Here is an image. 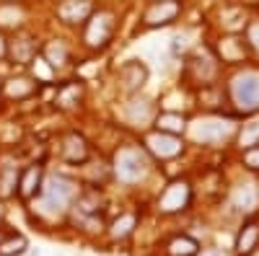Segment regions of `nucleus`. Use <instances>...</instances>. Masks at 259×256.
Returning <instances> with one entry per match:
<instances>
[{
  "instance_id": "8",
  "label": "nucleus",
  "mask_w": 259,
  "mask_h": 256,
  "mask_svg": "<svg viewBox=\"0 0 259 256\" xmlns=\"http://www.w3.org/2000/svg\"><path fill=\"white\" fill-rule=\"evenodd\" d=\"M145 145H148V150L153 153L156 158H161V161H171V158L182 156V150H184V142L177 135H166V132L148 135L145 137Z\"/></svg>"
},
{
  "instance_id": "16",
  "label": "nucleus",
  "mask_w": 259,
  "mask_h": 256,
  "mask_svg": "<svg viewBox=\"0 0 259 256\" xmlns=\"http://www.w3.org/2000/svg\"><path fill=\"white\" fill-rule=\"evenodd\" d=\"M194 140H202V142H215V140H223L228 135V124L226 122H200L194 127Z\"/></svg>"
},
{
  "instance_id": "17",
  "label": "nucleus",
  "mask_w": 259,
  "mask_h": 256,
  "mask_svg": "<svg viewBox=\"0 0 259 256\" xmlns=\"http://www.w3.org/2000/svg\"><path fill=\"white\" fill-rule=\"evenodd\" d=\"M145 78H148V70L140 65V62H127V65L122 68V83H124L127 91H138L145 83Z\"/></svg>"
},
{
  "instance_id": "29",
  "label": "nucleus",
  "mask_w": 259,
  "mask_h": 256,
  "mask_svg": "<svg viewBox=\"0 0 259 256\" xmlns=\"http://www.w3.org/2000/svg\"><path fill=\"white\" fill-rule=\"evenodd\" d=\"M205 256H228L226 251H221V248H212V251H207Z\"/></svg>"
},
{
  "instance_id": "13",
  "label": "nucleus",
  "mask_w": 259,
  "mask_h": 256,
  "mask_svg": "<svg viewBox=\"0 0 259 256\" xmlns=\"http://www.w3.org/2000/svg\"><path fill=\"white\" fill-rule=\"evenodd\" d=\"M179 16V3L177 0H161V3L150 6V11L145 13V26H161L168 24Z\"/></svg>"
},
{
  "instance_id": "32",
  "label": "nucleus",
  "mask_w": 259,
  "mask_h": 256,
  "mask_svg": "<svg viewBox=\"0 0 259 256\" xmlns=\"http://www.w3.org/2000/svg\"><path fill=\"white\" fill-rule=\"evenodd\" d=\"M0 3H18V0H0Z\"/></svg>"
},
{
  "instance_id": "27",
  "label": "nucleus",
  "mask_w": 259,
  "mask_h": 256,
  "mask_svg": "<svg viewBox=\"0 0 259 256\" xmlns=\"http://www.w3.org/2000/svg\"><path fill=\"white\" fill-rule=\"evenodd\" d=\"M249 41H251V47L259 52V24H254V26L249 29Z\"/></svg>"
},
{
  "instance_id": "30",
  "label": "nucleus",
  "mask_w": 259,
  "mask_h": 256,
  "mask_svg": "<svg viewBox=\"0 0 259 256\" xmlns=\"http://www.w3.org/2000/svg\"><path fill=\"white\" fill-rule=\"evenodd\" d=\"M6 236H8V230H6V228H0V241H3Z\"/></svg>"
},
{
  "instance_id": "25",
  "label": "nucleus",
  "mask_w": 259,
  "mask_h": 256,
  "mask_svg": "<svg viewBox=\"0 0 259 256\" xmlns=\"http://www.w3.org/2000/svg\"><path fill=\"white\" fill-rule=\"evenodd\" d=\"M239 145L244 147H254V145H259V119H254V122H249V124H244V130L239 132Z\"/></svg>"
},
{
  "instance_id": "20",
  "label": "nucleus",
  "mask_w": 259,
  "mask_h": 256,
  "mask_svg": "<svg viewBox=\"0 0 259 256\" xmlns=\"http://www.w3.org/2000/svg\"><path fill=\"white\" fill-rule=\"evenodd\" d=\"M138 225V212H122L112 223V238H127Z\"/></svg>"
},
{
  "instance_id": "3",
  "label": "nucleus",
  "mask_w": 259,
  "mask_h": 256,
  "mask_svg": "<svg viewBox=\"0 0 259 256\" xmlns=\"http://www.w3.org/2000/svg\"><path fill=\"white\" fill-rule=\"evenodd\" d=\"M231 96L241 112H256L259 109V75L244 73L239 78H233Z\"/></svg>"
},
{
  "instance_id": "1",
  "label": "nucleus",
  "mask_w": 259,
  "mask_h": 256,
  "mask_svg": "<svg viewBox=\"0 0 259 256\" xmlns=\"http://www.w3.org/2000/svg\"><path fill=\"white\" fill-rule=\"evenodd\" d=\"M78 194V184L68 176H50L45 184H41L39 191V210L50 218H60L68 212V207L73 204Z\"/></svg>"
},
{
  "instance_id": "31",
  "label": "nucleus",
  "mask_w": 259,
  "mask_h": 256,
  "mask_svg": "<svg viewBox=\"0 0 259 256\" xmlns=\"http://www.w3.org/2000/svg\"><path fill=\"white\" fill-rule=\"evenodd\" d=\"M249 256H259V246H256V248H254V251H251Z\"/></svg>"
},
{
  "instance_id": "11",
  "label": "nucleus",
  "mask_w": 259,
  "mask_h": 256,
  "mask_svg": "<svg viewBox=\"0 0 259 256\" xmlns=\"http://www.w3.org/2000/svg\"><path fill=\"white\" fill-rule=\"evenodd\" d=\"M18 174H21V168L16 161L6 158V161H0V199H11L16 197V191H18Z\"/></svg>"
},
{
  "instance_id": "22",
  "label": "nucleus",
  "mask_w": 259,
  "mask_h": 256,
  "mask_svg": "<svg viewBox=\"0 0 259 256\" xmlns=\"http://www.w3.org/2000/svg\"><path fill=\"white\" fill-rule=\"evenodd\" d=\"M78 101H80V85H75V83L62 85V88L57 91V98H55V104L60 106V109H73Z\"/></svg>"
},
{
  "instance_id": "15",
  "label": "nucleus",
  "mask_w": 259,
  "mask_h": 256,
  "mask_svg": "<svg viewBox=\"0 0 259 256\" xmlns=\"http://www.w3.org/2000/svg\"><path fill=\"white\" fill-rule=\"evenodd\" d=\"M256 246H259V223H256V220H249V223L239 230V236H236V253L249 256Z\"/></svg>"
},
{
  "instance_id": "10",
  "label": "nucleus",
  "mask_w": 259,
  "mask_h": 256,
  "mask_svg": "<svg viewBox=\"0 0 259 256\" xmlns=\"http://www.w3.org/2000/svg\"><path fill=\"white\" fill-rule=\"evenodd\" d=\"M36 91H39V80L29 78V75H16V78H8L3 83V96L11 101H26Z\"/></svg>"
},
{
  "instance_id": "7",
  "label": "nucleus",
  "mask_w": 259,
  "mask_h": 256,
  "mask_svg": "<svg viewBox=\"0 0 259 256\" xmlns=\"http://www.w3.org/2000/svg\"><path fill=\"white\" fill-rule=\"evenodd\" d=\"M41 184H45V166H41V163H31V166H26L18 174V191H16V194L21 199L31 202V199L39 197Z\"/></svg>"
},
{
  "instance_id": "21",
  "label": "nucleus",
  "mask_w": 259,
  "mask_h": 256,
  "mask_svg": "<svg viewBox=\"0 0 259 256\" xmlns=\"http://www.w3.org/2000/svg\"><path fill=\"white\" fill-rule=\"evenodd\" d=\"M156 127H158V132H166V135H182L187 122L182 114H161L156 119Z\"/></svg>"
},
{
  "instance_id": "24",
  "label": "nucleus",
  "mask_w": 259,
  "mask_h": 256,
  "mask_svg": "<svg viewBox=\"0 0 259 256\" xmlns=\"http://www.w3.org/2000/svg\"><path fill=\"white\" fill-rule=\"evenodd\" d=\"M221 55H223L226 62L241 60V57H244V41H239V39H226V41H221Z\"/></svg>"
},
{
  "instance_id": "18",
  "label": "nucleus",
  "mask_w": 259,
  "mask_h": 256,
  "mask_svg": "<svg viewBox=\"0 0 259 256\" xmlns=\"http://www.w3.org/2000/svg\"><path fill=\"white\" fill-rule=\"evenodd\" d=\"M29 248V241L26 236L21 233H8V236L0 241V256H24Z\"/></svg>"
},
{
  "instance_id": "6",
  "label": "nucleus",
  "mask_w": 259,
  "mask_h": 256,
  "mask_svg": "<svg viewBox=\"0 0 259 256\" xmlns=\"http://www.w3.org/2000/svg\"><path fill=\"white\" fill-rule=\"evenodd\" d=\"M39 55V44L31 34H16L13 39H8V49L6 57L13 65H31Z\"/></svg>"
},
{
  "instance_id": "26",
  "label": "nucleus",
  "mask_w": 259,
  "mask_h": 256,
  "mask_svg": "<svg viewBox=\"0 0 259 256\" xmlns=\"http://www.w3.org/2000/svg\"><path fill=\"white\" fill-rule=\"evenodd\" d=\"M244 163H246L251 171H259V145L246 147V153H244Z\"/></svg>"
},
{
  "instance_id": "2",
  "label": "nucleus",
  "mask_w": 259,
  "mask_h": 256,
  "mask_svg": "<svg viewBox=\"0 0 259 256\" xmlns=\"http://www.w3.org/2000/svg\"><path fill=\"white\" fill-rule=\"evenodd\" d=\"M192 202V186L184 179H174L158 197V212L161 215H174V212L187 210Z\"/></svg>"
},
{
  "instance_id": "14",
  "label": "nucleus",
  "mask_w": 259,
  "mask_h": 256,
  "mask_svg": "<svg viewBox=\"0 0 259 256\" xmlns=\"http://www.w3.org/2000/svg\"><path fill=\"white\" fill-rule=\"evenodd\" d=\"M41 62H47L50 68H65L70 62V49L65 41H50V44L41 47Z\"/></svg>"
},
{
  "instance_id": "12",
  "label": "nucleus",
  "mask_w": 259,
  "mask_h": 256,
  "mask_svg": "<svg viewBox=\"0 0 259 256\" xmlns=\"http://www.w3.org/2000/svg\"><path fill=\"white\" fill-rule=\"evenodd\" d=\"M91 13H94L91 0H65V3L57 8V16L65 21V24H83Z\"/></svg>"
},
{
  "instance_id": "4",
  "label": "nucleus",
  "mask_w": 259,
  "mask_h": 256,
  "mask_svg": "<svg viewBox=\"0 0 259 256\" xmlns=\"http://www.w3.org/2000/svg\"><path fill=\"white\" fill-rule=\"evenodd\" d=\"M112 31H114V16L109 11H99V13H91L89 18H85V44L99 49L104 47L106 41L112 39Z\"/></svg>"
},
{
  "instance_id": "23",
  "label": "nucleus",
  "mask_w": 259,
  "mask_h": 256,
  "mask_svg": "<svg viewBox=\"0 0 259 256\" xmlns=\"http://www.w3.org/2000/svg\"><path fill=\"white\" fill-rule=\"evenodd\" d=\"M21 21H24V11H21L16 3H0V26L16 29Z\"/></svg>"
},
{
  "instance_id": "9",
  "label": "nucleus",
  "mask_w": 259,
  "mask_h": 256,
  "mask_svg": "<svg viewBox=\"0 0 259 256\" xmlns=\"http://www.w3.org/2000/svg\"><path fill=\"white\" fill-rule=\"evenodd\" d=\"M60 156H62L65 163H70V166H83L85 161H89L91 150H89V142H85L83 135H78V132H68V135L62 137Z\"/></svg>"
},
{
  "instance_id": "28",
  "label": "nucleus",
  "mask_w": 259,
  "mask_h": 256,
  "mask_svg": "<svg viewBox=\"0 0 259 256\" xmlns=\"http://www.w3.org/2000/svg\"><path fill=\"white\" fill-rule=\"evenodd\" d=\"M6 49H8V39H3V34H0V60L6 57Z\"/></svg>"
},
{
  "instance_id": "5",
  "label": "nucleus",
  "mask_w": 259,
  "mask_h": 256,
  "mask_svg": "<svg viewBox=\"0 0 259 256\" xmlns=\"http://www.w3.org/2000/svg\"><path fill=\"white\" fill-rule=\"evenodd\" d=\"M114 171L122 181H138L148 171V158L143 156V150L124 147V150H119L117 158H114Z\"/></svg>"
},
{
  "instance_id": "19",
  "label": "nucleus",
  "mask_w": 259,
  "mask_h": 256,
  "mask_svg": "<svg viewBox=\"0 0 259 256\" xmlns=\"http://www.w3.org/2000/svg\"><path fill=\"white\" fill-rule=\"evenodd\" d=\"M166 251H168V256H197L200 243L189 236H177V238L168 241Z\"/></svg>"
},
{
  "instance_id": "33",
  "label": "nucleus",
  "mask_w": 259,
  "mask_h": 256,
  "mask_svg": "<svg viewBox=\"0 0 259 256\" xmlns=\"http://www.w3.org/2000/svg\"><path fill=\"white\" fill-rule=\"evenodd\" d=\"M0 218H3V210H0Z\"/></svg>"
}]
</instances>
